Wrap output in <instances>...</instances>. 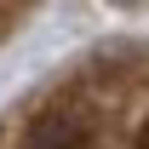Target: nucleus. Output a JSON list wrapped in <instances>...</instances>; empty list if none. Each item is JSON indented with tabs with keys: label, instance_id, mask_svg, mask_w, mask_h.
<instances>
[{
	"label": "nucleus",
	"instance_id": "2",
	"mask_svg": "<svg viewBox=\"0 0 149 149\" xmlns=\"http://www.w3.org/2000/svg\"><path fill=\"white\" fill-rule=\"evenodd\" d=\"M120 6H138V0H120Z\"/></svg>",
	"mask_w": 149,
	"mask_h": 149
},
{
	"label": "nucleus",
	"instance_id": "1",
	"mask_svg": "<svg viewBox=\"0 0 149 149\" xmlns=\"http://www.w3.org/2000/svg\"><path fill=\"white\" fill-rule=\"evenodd\" d=\"M29 149H86V138H80L74 120H46V126H35Z\"/></svg>",
	"mask_w": 149,
	"mask_h": 149
}]
</instances>
